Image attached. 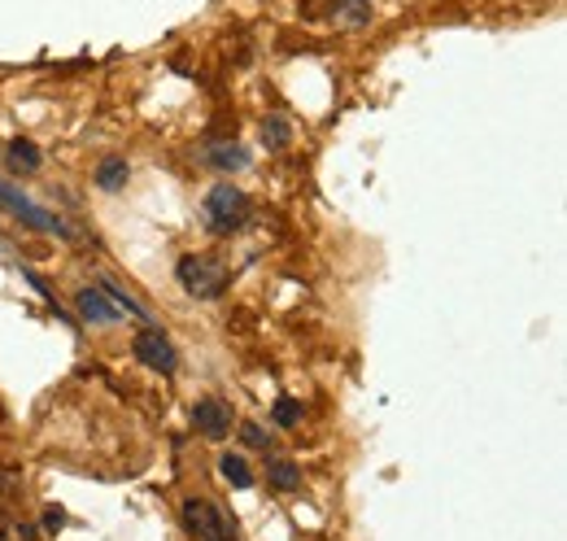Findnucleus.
Wrapping results in <instances>:
<instances>
[{
    "instance_id": "2",
    "label": "nucleus",
    "mask_w": 567,
    "mask_h": 541,
    "mask_svg": "<svg viewBox=\"0 0 567 541\" xmlns=\"http://www.w3.org/2000/svg\"><path fill=\"white\" fill-rule=\"evenodd\" d=\"M249 218V197L231 184H214L206 193V205H202V223L210 227L214 236H231L240 223Z\"/></svg>"
},
{
    "instance_id": "15",
    "label": "nucleus",
    "mask_w": 567,
    "mask_h": 541,
    "mask_svg": "<svg viewBox=\"0 0 567 541\" xmlns=\"http://www.w3.org/2000/svg\"><path fill=\"white\" fill-rule=\"evenodd\" d=\"M271 419H276L280 428H297V419H301V402H297V398H280L276 410H271Z\"/></svg>"
},
{
    "instance_id": "10",
    "label": "nucleus",
    "mask_w": 567,
    "mask_h": 541,
    "mask_svg": "<svg viewBox=\"0 0 567 541\" xmlns=\"http://www.w3.org/2000/svg\"><path fill=\"white\" fill-rule=\"evenodd\" d=\"M267 480H271V489H280V493H292V489L301 484V472H297L288 459H267Z\"/></svg>"
},
{
    "instance_id": "1",
    "label": "nucleus",
    "mask_w": 567,
    "mask_h": 541,
    "mask_svg": "<svg viewBox=\"0 0 567 541\" xmlns=\"http://www.w3.org/2000/svg\"><path fill=\"white\" fill-rule=\"evenodd\" d=\"M175 279H179V288L188 293V297H197V302H214V297H223V288H227V267L210 258V254H188V258H179V267H175Z\"/></svg>"
},
{
    "instance_id": "12",
    "label": "nucleus",
    "mask_w": 567,
    "mask_h": 541,
    "mask_svg": "<svg viewBox=\"0 0 567 541\" xmlns=\"http://www.w3.org/2000/svg\"><path fill=\"white\" fill-rule=\"evenodd\" d=\"M218 472L227 476L236 489H249V484H254V468L245 463V455H223V459H218Z\"/></svg>"
},
{
    "instance_id": "7",
    "label": "nucleus",
    "mask_w": 567,
    "mask_h": 541,
    "mask_svg": "<svg viewBox=\"0 0 567 541\" xmlns=\"http://www.w3.org/2000/svg\"><path fill=\"white\" fill-rule=\"evenodd\" d=\"M74 310H79L87 324H96V328L118 324V306H114L101 288H79V293H74Z\"/></svg>"
},
{
    "instance_id": "14",
    "label": "nucleus",
    "mask_w": 567,
    "mask_h": 541,
    "mask_svg": "<svg viewBox=\"0 0 567 541\" xmlns=\"http://www.w3.org/2000/svg\"><path fill=\"white\" fill-rule=\"evenodd\" d=\"M9 157H13L18 166H27V171L40 166V149H35L31 140H13V144H9Z\"/></svg>"
},
{
    "instance_id": "17",
    "label": "nucleus",
    "mask_w": 567,
    "mask_h": 541,
    "mask_svg": "<svg viewBox=\"0 0 567 541\" xmlns=\"http://www.w3.org/2000/svg\"><path fill=\"white\" fill-rule=\"evenodd\" d=\"M240 437H245V441H249L254 450H267V446H271V437H267V432H262L258 423H245V428H240Z\"/></svg>"
},
{
    "instance_id": "11",
    "label": "nucleus",
    "mask_w": 567,
    "mask_h": 541,
    "mask_svg": "<svg viewBox=\"0 0 567 541\" xmlns=\"http://www.w3.org/2000/svg\"><path fill=\"white\" fill-rule=\"evenodd\" d=\"M101 293H105V297H110V302H114L118 310H127L132 319H148V310H144L141 302H136V297H127V293H123V288H118V284H114L110 275H101Z\"/></svg>"
},
{
    "instance_id": "16",
    "label": "nucleus",
    "mask_w": 567,
    "mask_h": 541,
    "mask_svg": "<svg viewBox=\"0 0 567 541\" xmlns=\"http://www.w3.org/2000/svg\"><path fill=\"white\" fill-rule=\"evenodd\" d=\"M262 135H267L271 149H284V144H288V123H284L280 114H271V119L262 123Z\"/></svg>"
},
{
    "instance_id": "5",
    "label": "nucleus",
    "mask_w": 567,
    "mask_h": 541,
    "mask_svg": "<svg viewBox=\"0 0 567 541\" xmlns=\"http://www.w3.org/2000/svg\"><path fill=\"white\" fill-rule=\"evenodd\" d=\"M132 349H136V358H141L144 367H153V371H175V363H179V354H175L171 337L157 333V328H144Z\"/></svg>"
},
{
    "instance_id": "18",
    "label": "nucleus",
    "mask_w": 567,
    "mask_h": 541,
    "mask_svg": "<svg viewBox=\"0 0 567 541\" xmlns=\"http://www.w3.org/2000/svg\"><path fill=\"white\" fill-rule=\"evenodd\" d=\"M62 520H66L62 511H49V516H44V524H49V529H62Z\"/></svg>"
},
{
    "instance_id": "13",
    "label": "nucleus",
    "mask_w": 567,
    "mask_h": 541,
    "mask_svg": "<svg viewBox=\"0 0 567 541\" xmlns=\"http://www.w3.org/2000/svg\"><path fill=\"white\" fill-rule=\"evenodd\" d=\"M210 162L218 166V171H240V166L249 162V153L236 149V144H223V149H210Z\"/></svg>"
},
{
    "instance_id": "6",
    "label": "nucleus",
    "mask_w": 567,
    "mask_h": 541,
    "mask_svg": "<svg viewBox=\"0 0 567 541\" xmlns=\"http://www.w3.org/2000/svg\"><path fill=\"white\" fill-rule=\"evenodd\" d=\"M193 423H197L202 437L223 441L231 432V410H227V402H218V398H202V402L193 406Z\"/></svg>"
},
{
    "instance_id": "4",
    "label": "nucleus",
    "mask_w": 567,
    "mask_h": 541,
    "mask_svg": "<svg viewBox=\"0 0 567 541\" xmlns=\"http://www.w3.org/2000/svg\"><path fill=\"white\" fill-rule=\"evenodd\" d=\"M0 205L13 214V218H22L27 227H35V232H53V236H66V223L58 218V214H49V210H40V205L31 202V197H22L18 188H9L4 180H0Z\"/></svg>"
},
{
    "instance_id": "9",
    "label": "nucleus",
    "mask_w": 567,
    "mask_h": 541,
    "mask_svg": "<svg viewBox=\"0 0 567 541\" xmlns=\"http://www.w3.org/2000/svg\"><path fill=\"white\" fill-rule=\"evenodd\" d=\"M127 175H132V171H127L123 157H105V162L96 166V184H101L105 193H118V188L127 184Z\"/></svg>"
},
{
    "instance_id": "8",
    "label": "nucleus",
    "mask_w": 567,
    "mask_h": 541,
    "mask_svg": "<svg viewBox=\"0 0 567 541\" xmlns=\"http://www.w3.org/2000/svg\"><path fill=\"white\" fill-rule=\"evenodd\" d=\"M332 22L341 27V31H358V27H367V18H371V0H332Z\"/></svg>"
},
{
    "instance_id": "3",
    "label": "nucleus",
    "mask_w": 567,
    "mask_h": 541,
    "mask_svg": "<svg viewBox=\"0 0 567 541\" xmlns=\"http://www.w3.org/2000/svg\"><path fill=\"white\" fill-rule=\"evenodd\" d=\"M179 524H184V533H193L197 541L231 538V524H227V516L214 507L210 498H184V507H179Z\"/></svg>"
},
{
    "instance_id": "19",
    "label": "nucleus",
    "mask_w": 567,
    "mask_h": 541,
    "mask_svg": "<svg viewBox=\"0 0 567 541\" xmlns=\"http://www.w3.org/2000/svg\"><path fill=\"white\" fill-rule=\"evenodd\" d=\"M223 541H231V538H223Z\"/></svg>"
}]
</instances>
